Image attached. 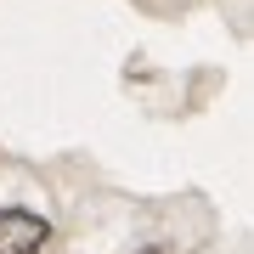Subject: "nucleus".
<instances>
[{"label":"nucleus","mask_w":254,"mask_h":254,"mask_svg":"<svg viewBox=\"0 0 254 254\" xmlns=\"http://www.w3.org/2000/svg\"><path fill=\"white\" fill-rule=\"evenodd\" d=\"M51 226L28 209H0V254H40Z\"/></svg>","instance_id":"obj_1"},{"label":"nucleus","mask_w":254,"mask_h":254,"mask_svg":"<svg viewBox=\"0 0 254 254\" xmlns=\"http://www.w3.org/2000/svg\"><path fill=\"white\" fill-rule=\"evenodd\" d=\"M147 254H170V249H147Z\"/></svg>","instance_id":"obj_2"}]
</instances>
